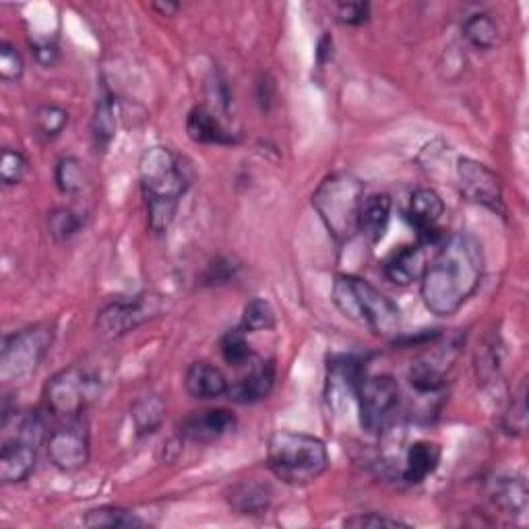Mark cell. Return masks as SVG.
Here are the masks:
<instances>
[{"label":"cell","instance_id":"9","mask_svg":"<svg viewBox=\"0 0 529 529\" xmlns=\"http://www.w3.org/2000/svg\"><path fill=\"white\" fill-rule=\"evenodd\" d=\"M162 300L153 294L116 298L98 310L96 329L106 339H116L135 331L147 321L160 317Z\"/></svg>","mask_w":529,"mask_h":529},{"label":"cell","instance_id":"6","mask_svg":"<svg viewBox=\"0 0 529 529\" xmlns=\"http://www.w3.org/2000/svg\"><path fill=\"white\" fill-rule=\"evenodd\" d=\"M102 393V379L85 366L73 364L62 368L50 379L44 391L46 408L56 418L75 420Z\"/></svg>","mask_w":529,"mask_h":529},{"label":"cell","instance_id":"11","mask_svg":"<svg viewBox=\"0 0 529 529\" xmlns=\"http://www.w3.org/2000/svg\"><path fill=\"white\" fill-rule=\"evenodd\" d=\"M457 184L465 201L490 209L492 213L505 215L501 178L488 166L470 158H461L457 162Z\"/></svg>","mask_w":529,"mask_h":529},{"label":"cell","instance_id":"21","mask_svg":"<svg viewBox=\"0 0 529 529\" xmlns=\"http://www.w3.org/2000/svg\"><path fill=\"white\" fill-rule=\"evenodd\" d=\"M275 385V368L271 362L261 364L255 368L251 375L240 379L228 389V395L232 401L242 403V406H248V403H257L269 397Z\"/></svg>","mask_w":529,"mask_h":529},{"label":"cell","instance_id":"7","mask_svg":"<svg viewBox=\"0 0 529 529\" xmlns=\"http://www.w3.org/2000/svg\"><path fill=\"white\" fill-rule=\"evenodd\" d=\"M54 344V327L40 323L5 337L0 350V379L5 383L27 379L48 356Z\"/></svg>","mask_w":529,"mask_h":529},{"label":"cell","instance_id":"33","mask_svg":"<svg viewBox=\"0 0 529 529\" xmlns=\"http://www.w3.org/2000/svg\"><path fill=\"white\" fill-rule=\"evenodd\" d=\"M83 226V217L69 207H58L48 215V230L54 240L62 242L73 238Z\"/></svg>","mask_w":529,"mask_h":529},{"label":"cell","instance_id":"15","mask_svg":"<svg viewBox=\"0 0 529 529\" xmlns=\"http://www.w3.org/2000/svg\"><path fill=\"white\" fill-rule=\"evenodd\" d=\"M362 366L352 356H335L329 360V375H327V401L335 410H341L356 397L360 381H362Z\"/></svg>","mask_w":529,"mask_h":529},{"label":"cell","instance_id":"25","mask_svg":"<svg viewBox=\"0 0 529 529\" xmlns=\"http://www.w3.org/2000/svg\"><path fill=\"white\" fill-rule=\"evenodd\" d=\"M463 38L470 42L476 50H490L494 48L496 40H499V27L486 13H476L463 21Z\"/></svg>","mask_w":529,"mask_h":529},{"label":"cell","instance_id":"31","mask_svg":"<svg viewBox=\"0 0 529 529\" xmlns=\"http://www.w3.org/2000/svg\"><path fill=\"white\" fill-rule=\"evenodd\" d=\"M54 178H56L58 191L65 195H75L83 191V186H85V172L77 158H62L56 164Z\"/></svg>","mask_w":529,"mask_h":529},{"label":"cell","instance_id":"36","mask_svg":"<svg viewBox=\"0 0 529 529\" xmlns=\"http://www.w3.org/2000/svg\"><path fill=\"white\" fill-rule=\"evenodd\" d=\"M23 58L15 46L9 42L0 44V79L3 81H17L23 75Z\"/></svg>","mask_w":529,"mask_h":529},{"label":"cell","instance_id":"27","mask_svg":"<svg viewBox=\"0 0 529 529\" xmlns=\"http://www.w3.org/2000/svg\"><path fill=\"white\" fill-rule=\"evenodd\" d=\"M118 129V118H116V102L112 96H102V100L96 106V114H93L91 122V131L93 139H96V145L106 149Z\"/></svg>","mask_w":529,"mask_h":529},{"label":"cell","instance_id":"22","mask_svg":"<svg viewBox=\"0 0 529 529\" xmlns=\"http://www.w3.org/2000/svg\"><path fill=\"white\" fill-rule=\"evenodd\" d=\"M228 503L240 515H263L271 505V490L263 482L246 480L230 488Z\"/></svg>","mask_w":529,"mask_h":529},{"label":"cell","instance_id":"13","mask_svg":"<svg viewBox=\"0 0 529 529\" xmlns=\"http://www.w3.org/2000/svg\"><path fill=\"white\" fill-rule=\"evenodd\" d=\"M236 426H238L236 416L224 408L191 412L178 424V439L205 445L220 441L222 437H226V434L234 432Z\"/></svg>","mask_w":529,"mask_h":529},{"label":"cell","instance_id":"2","mask_svg":"<svg viewBox=\"0 0 529 529\" xmlns=\"http://www.w3.org/2000/svg\"><path fill=\"white\" fill-rule=\"evenodd\" d=\"M139 176L149 228L153 234H164L172 226L180 199L191 184L189 168L168 147L155 145L141 155Z\"/></svg>","mask_w":529,"mask_h":529},{"label":"cell","instance_id":"38","mask_svg":"<svg viewBox=\"0 0 529 529\" xmlns=\"http://www.w3.org/2000/svg\"><path fill=\"white\" fill-rule=\"evenodd\" d=\"M346 527H354V529H368V527H410V523L395 519V517H387V515H379V513H362V515H354L350 519L344 521Z\"/></svg>","mask_w":529,"mask_h":529},{"label":"cell","instance_id":"20","mask_svg":"<svg viewBox=\"0 0 529 529\" xmlns=\"http://www.w3.org/2000/svg\"><path fill=\"white\" fill-rule=\"evenodd\" d=\"M186 133L201 145H232L236 143L234 135L224 127L209 108L197 106L191 110L189 118H186Z\"/></svg>","mask_w":529,"mask_h":529},{"label":"cell","instance_id":"12","mask_svg":"<svg viewBox=\"0 0 529 529\" xmlns=\"http://www.w3.org/2000/svg\"><path fill=\"white\" fill-rule=\"evenodd\" d=\"M89 430L79 418L67 420L48 437V457L60 472H79L89 461Z\"/></svg>","mask_w":529,"mask_h":529},{"label":"cell","instance_id":"40","mask_svg":"<svg viewBox=\"0 0 529 529\" xmlns=\"http://www.w3.org/2000/svg\"><path fill=\"white\" fill-rule=\"evenodd\" d=\"M34 54L38 58V62L42 67H52L56 58H58V48L50 42H44V44H36L34 46Z\"/></svg>","mask_w":529,"mask_h":529},{"label":"cell","instance_id":"24","mask_svg":"<svg viewBox=\"0 0 529 529\" xmlns=\"http://www.w3.org/2000/svg\"><path fill=\"white\" fill-rule=\"evenodd\" d=\"M133 424L139 437H147V434H153L164 422L166 416V403L160 395H145L139 397L133 403Z\"/></svg>","mask_w":529,"mask_h":529},{"label":"cell","instance_id":"8","mask_svg":"<svg viewBox=\"0 0 529 529\" xmlns=\"http://www.w3.org/2000/svg\"><path fill=\"white\" fill-rule=\"evenodd\" d=\"M44 437V424L34 416H25L13 439L0 449V480L3 484L25 482L36 470L38 445Z\"/></svg>","mask_w":529,"mask_h":529},{"label":"cell","instance_id":"34","mask_svg":"<svg viewBox=\"0 0 529 529\" xmlns=\"http://www.w3.org/2000/svg\"><path fill=\"white\" fill-rule=\"evenodd\" d=\"M503 430L509 437H523L527 430V389L525 383L513 395L509 410L503 416Z\"/></svg>","mask_w":529,"mask_h":529},{"label":"cell","instance_id":"10","mask_svg":"<svg viewBox=\"0 0 529 529\" xmlns=\"http://www.w3.org/2000/svg\"><path fill=\"white\" fill-rule=\"evenodd\" d=\"M360 424L366 432H383L399 406V385L389 375L364 377L358 393Z\"/></svg>","mask_w":529,"mask_h":529},{"label":"cell","instance_id":"29","mask_svg":"<svg viewBox=\"0 0 529 529\" xmlns=\"http://www.w3.org/2000/svg\"><path fill=\"white\" fill-rule=\"evenodd\" d=\"M69 124V112L56 104H46L36 112V131L42 139H56Z\"/></svg>","mask_w":529,"mask_h":529},{"label":"cell","instance_id":"37","mask_svg":"<svg viewBox=\"0 0 529 529\" xmlns=\"http://www.w3.org/2000/svg\"><path fill=\"white\" fill-rule=\"evenodd\" d=\"M370 17V5L368 3H337L335 5V19L341 25L358 27L364 25Z\"/></svg>","mask_w":529,"mask_h":529},{"label":"cell","instance_id":"30","mask_svg":"<svg viewBox=\"0 0 529 529\" xmlns=\"http://www.w3.org/2000/svg\"><path fill=\"white\" fill-rule=\"evenodd\" d=\"M275 327V313L267 300L255 298L244 306L242 313V329L246 333H257V331H269Z\"/></svg>","mask_w":529,"mask_h":529},{"label":"cell","instance_id":"18","mask_svg":"<svg viewBox=\"0 0 529 529\" xmlns=\"http://www.w3.org/2000/svg\"><path fill=\"white\" fill-rule=\"evenodd\" d=\"M441 455H443L441 447L432 441H418L410 445L399 478L408 484L424 482L428 476L437 472L439 463H441Z\"/></svg>","mask_w":529,"mask_h":529},{"label":"cell","instance_id":"28","mask_svg":"<svg viewBox=\"0 0 529 529\" xmlns=\"http://www.w3.org/2000/svg\"><path fill=\"white\" fill-rule=\"evenodd\" d=\"M408 381L422 395L437 393L445 387V372L437 364L420 360V362L412 364V368L408 372Z\"/></svg>","mask_w":529,"mask_h":529},{"label":"cell","instance_id":"42","mask_svg":"<svg viewBox=\"0 0 529 529\" xmlns=\"http://www.w3.org/2000/svg\"><path fill=\"white\" fill-rule=\"evenodd\" d=\"M151 9H155V11H160L164 17H172L180 7L176 5V3H153L151 5Z\"/></svg>","mask_w":529,"mask_h":529},{"label":"cell","instance_id":"26","mask_svg":"<svg viewBox=\"0 0 529 529\" xmlns=\"http://www.w3.org/2000/svg\"><path fill=\"white\" fill-rule=\"evenodd\" d=\"M83 525L87 527H147V521H143L141 517H137L133 511L129 509H122V507H100V509H93L83 517Z\"/></svg>","mask_w":529,"mask_h":529},{"label":"cell","instance_id":"14","mask_svg":"<svg viewBox=\"0 0 529 529\" xmlns=\"http://www.w3.org/2000/svg\"><path fill=\"white\" fill-rule=\"evenodd\" d=\"M445 215V203L441 195L432 189H418L408 207V220L418 232V242L426 248L437 244L441 238V220Z\"/></svg>","mask_w":529,"mask_h":529},{"label":"cell","instance_id":"39","mask_svg":"<svg viewBox=\"0 0 529 529\" xmlns=\"http://www.w3.org/2000/svg\"><path fill=\"white\" fill-rule=\"evenodd\" d=\"M236 265L230 259H217L205 273V284H226L234 277Z\"/></svg>","mask_w":529,"mask_h":529},{"label":"cell","instance_id":"16","mask_svg":"<svg viewBox=\"0 0 529 529\" xmlns=\"http://www.w3.org/2000/svg\"><path fill=\"white\" fill-rule=\"evenodd\" d=\"M426 271V246L416 242L410 246H403L401 251L391 255L385 263V275L391 284L408 288L414 282H420V277Z\"/></svg>","mask_w":529,"mask_h":529},{"label":"cell","instance_id":"5","mask_svg":"<svg viewBox=\"0 0 529 529\" xmlns=\"http://www.w3.org/2000/svg\"><path fill=\"white\" fill-rule=\"evenodd\" d=\"M364 201V182L348 172L327 176L313 195L323 226L335 238L346 244L358 234V217Z\"/></svg>","mask_w":529,"mask_h":529},{"label":"cell","instance_id":"41","mask_svg":"<svg viewBox=\"0 0 529 529\" xmlns=\"http://www.w3.org/2000/svg\"><path fill=\"white\" fill-rule=\"evenodd\" d=\"M333 56V38L329 34H325L321 40H319V48H317V60L321 62V65H325V62H329Z\"/></svg>","mask_w":529,"mask_h":529},{"label":"cell","instance_id":"3","mask_svg":"<svg viewBox=\"0 0 529 529\" xmlns=\"http://www.w3.org/2000/svg\"><path fill=\"white\" fill-rule=\"evenodd\" d=\"M331 300L341 315L366 327L370 333L393 337L401 329L399 306L358 275H337Z\"/></svg>","mask_w":529,"mask_h":529},{"label":"cell","instance_id":"19","mask_svg":"<svg viewBox=\"0 0 529 529\" xmlns=\"http://www.w3.org/2000/svg\"><path fill=\"white\" fill-rule=\"evenodd\" d=\"M391 209H393V201L385 193L364 197L358 217V232L366 236L372 244L379 242L389 228Z\"/></svg>","mask_w":529,"mask_h":529},{"label":"cell","instance_id":"23","mask_svg":"<svg viewBox=\"0 0 529 529\" xmlns=\"http://www.w3.org/2000/svg\"><path fill=\"white\" fill-rule=\"evenodd\" d=\"M492 494H494V503L499 505L505 513L513 517L527 513L529 490L521 474H509V476L496 480Z\"/></svg>","mask_w":529,"mask_h":529},{"label":"cell","instance_id":"35","mask_svg":"<svg viewBox=\"0 0 529 529\" xmlns=\"http://www.w3.org/2000/svg\"><path fill=\"white\" fill-rule=\"evenodd\" d=\"M27 174V160L21 151L3 149V160H0V176L7 186L19 184Z\"/></svg>","mask_w":529,"mask_h":529},{"label":"cell","instance_id":"32","mask_svg":"<svg viewBox=\"0 0 529 529\" xmlns=\"http://www.w3.org/2000/svg\"><path fill=\"white\" fill-rule=\"evenodd\" d=\"M220 350H222L224 360L230 366H244L248 360L253 358V350H251V344H248L244 329L228 331L220 341Z\"/></svg>","mask_w":529,"mask_h":529},{"label":"cell","instance_id":"1","mask_svg":"<svg viewBox=\"0 0 529 529\" xmlns=\"http://www.w3.org/2000/svg\"><path fill=\"white\" fill-rule=\"evenodd\" d=\"M484 253L470 234H453L420 277L424 306L437 317H451L482 284Z\"/></svg>","mask_w":529,"mask_h":529},{"label":"cell","instance_id":"4","mask_svg":"<svg viewBox=\"0 0 529 529\" xmlns=\"http://www.w3.org/2000/svg\"><path fill=\"white\" fill-rule=\"evenodd\" d=\"M269 470L277 480L290 486H304L319 480L329 470V453L313 434L277 430L267 447Z\"/></svg>","mask_w":529,"mask_h":529},{"label":"cell","instance_id":"17","mask_svg":"<svg viewBox=\"0 0 529 529\" xmlns=\"http://www.w3.org/2000/svg\"><path fill=\"white\" fill-rule=\"evenodd\" d=\"M184 387L195 399H220L228 395V379L220 368L207 362H195L186 370Z\"/></svg>","mask_w":529,"mask_h":529}]
</instances>
